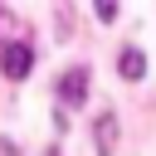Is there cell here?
Here are the masks:
<instances>
[{
  "instance_id": "1",
  "label": "cell",
  "mask_w": 156,
  "mask_h": 156,
  "mask_svg": "<svg viewBox=\"0 0 156 156\" xmlns=\"http://www.w3.org/2000/svg\"><path fill=\"white\" fill-rule=\"evenodd\" d=\"M0 63H5L10 78H24L29 63H34V49H29V44H5V49H0Z\"/></svg>"
},
{
  "instance_id": "2",
  "label": "cell",
  "mask_w": 156,
  "mask_h": 156,
  "mask_svg": "<svg viewBox=\"0 0 156 156\" xmlns=\"http://www.w3.org/2000/svg\"><path fill=\"white\" fill-rule=\"evenodd\" d=\"M58 98H63V107L83 102V98H88V68H68V73L58 78Z\"/></svg>"
},
{
  "instance_id": "3",
  "label": "cell",
  "mask_w": 156,
  "mask_h": 156,
  "mask_svg": "<svg viewBox=\"0 0 156 156\" xmlns=\"http://www.w3.org/2000/svg\"><path fill=\"white\" fill-rule=\"evenodd\" d=\"M112 146H117V117H112V112H102V117H98V151H102V156H112Z\"/></svg>"
},
{
  "instance_id": "4",
  "label": "cell",
  "mask_w": 156,
  "mask_h": 156,
  "mask_svg": "<svg viewBox=\"0 0 156 156\" xmlns=\"http://www.w3.org/2000/svg\"><path fill=\"white\" fill-rule=\"evenodd\" d=\"M141 73H146V54H141V49H122V78L136 83Z\"/></svg>"
}]
</instances>
